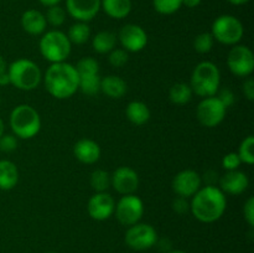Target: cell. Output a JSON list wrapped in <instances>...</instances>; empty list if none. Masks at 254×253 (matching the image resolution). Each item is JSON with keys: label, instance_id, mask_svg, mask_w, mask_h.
<instances>
[{"label": "cell", "instance_id": "cell-1", "mask_svg": "<svg viewBox=\"0 0 254 253\" xmlns=\"http://www.w3.org/2000/svg\"><path fill=\"white\" fill-rule=\"evenodd\" d=\"M227 207L226 193L215 185L202 186L191 197L190 211L196 220L212 223L220 220Z\"/></svg>", "mask_w": 254, "mask_h": 253}, {"label": "cell", "instance_id": "cell-2", "mask_svg": "<svg viewBox=\"0 0 254 253\" xmlns=\"http://www.w3.org/2000/svg\"><path fill=\"white\" fill-rule=\"evenodd\" d=\"M42 78L46 91L56 99H67L78 91L76 67L66 61L51 63Z\"/></svg>", "mask_w": 254, "mask_h": 253}, {"label": "cell", "instance_id": "cell-3", "mask_svg": "<svg viewBox=\"0 0 254 253\" xmlns=\"http://www.w3.org/2000/svg\"><path fill=\"white\" fill-rule=\"evenodd\" d=\"M189 84L193 93L201 98L216 96L221 84L220 68L211 61L200 62L193 68Z\"/></svg>", "mask_w": 254, "mask_h": 253}, {"label": "cell", "instance_id": "cell-4", "mask_svg": "<svg viewBox=\"0 0 254 253\" xmlns=\"http://www.w3.org/2000/svg\"><path fill=\"white\" fill-rule=\"evenodd\" d=\"M12 134L20 139H31L41 129V117L30 104H19L10 113Z\"/></svg>", "mask_w": 254, "mask_h": 253}, {"label": "cell", "instance_id": "cell-5", "mask_svg": "<svg viewBox=\"0 0 254 253\" xmlns=\"http://www.w3.org/2000/svg\"><path fill=\"white\" fill-rule=\"evenodd\" d=\"M10 84L21 91H32L42 81V72L37 63L29 59H19L7 66Z\"/></svg>", "mask_w": 254, "mask_h": 253}, {"label": "cell", "instance_id": "cell-6", "mask_svg": "<svg viewBox=\"0 0 254 253\" xmlns=\"http://www.w3.org/2000/svg\"><path fill=\"white\" fill-rule=\"evenodd\" d=\"M40 52L46 61L51 63L64 62L71 55L72 44L64 32L60 30H51L44 32L40 39Z\"/></svg>", "mask_w": 254, "mask_h": 253}, {"label": "cell", "instance_id": "cell-7", "mask_svg": "<svg viewBox=\"0 0 254 253\" xmlns=\"http://www.w3.org/2000/svg\"><path fill=\"white\" fill-rule=\"evenodd\" d=\"M211 34L213 39L220 44L227 45V46H235L242 40L243 34H245V27L233 15H221L213 21L212 27H211Z\"/></svg>", "mask_w": 254, "mask_h": 253}, {"label": "cell", "instance_id": "cell-8", "mask_svg": "<svg viewBox=\"0 0 254 253\" xmlns=\"http://www.w3.org/2000/svg\"><path fill=\"white\" fill-rule=\"evenodd\" d=\"M114 213L121 225L130 227L135 223L140 222L144 215V203L135 193L123 195L116 203Z\"/></svg>", "mask_w": 254, "mask_h": 253}, {"label": "cell", "instance_id": "cell-9", "mask_svg": "<svg viewBox=\"0 0 254 253\" xmlns=\"http://www.w3.org/2000/svg\"><path fill=\"white\" fill-rule=\"evenodd\" d=\"M158 232L149 223L138 222L127 230L124 241L127 246L134 251H146L156 246Z\"/></svg>", "mask_w": 254, "mask_h": 253}, {"label": "cell", "instance_id": "cell-10", "mask_svg": "<svg viewBox=\"0 0 254 253\" xmlns=\"http://www.w3.org/2000/svg\"><path fill=\"white\" fill-rule=\"evenodd\" d=\"M227 108L216 96L201 99L196 108V117L198 122L206 128H215L225 119Z\"/></svg>", "mask_w": 254, "mask_h": 253}, {"label": "cell", "instance_id": "cell-11", "mask_svg": "<svg viewBox=\"0 0 254 253\" xmlns=\"http://www.w3.org/2000/svg\"><path fill=\"white\" fill-rule=\"evenodd\" d=\"M227 66L237 77H250L254 71V55L246 45H235L227 55Z\"/></svg>", "mask_w": 254, "mask_h": 253}, {"label": "cell", "instance_id": "cell-12", "mask_svg": "<svg viewBox=\"0 0 254 253\" xmlns=\"http://www.w3.org/2000/svg\"><path fill=\"white\" fill-rule=\"evenodd\" d=\"M117 39L127 52H140L148 44V34L136 24H127L119 30Z\"/></svg>", "mask_w": 254, "mask_h": 253}, {"label": "cell", "instance_id": "cell-13", "mask_svg": "<svg viewBox=\"0 0 254 253\" xmlns=\"http://www.w3.org/2000/svg\"><path fill=\"white\" fill-rule=\"evenodd\" d=\"M171 188L178 196L190 198L202 188V178L197 171L186 169L176 174L171 183Z\"/></svg>", "mask_w": 254, "mask_h": 253}, {"label": "cell", "instance_id": "cell-14", "mask_svg": "<svg viewBox=\"0 0 254 253\" xmlns=\"http://www.w3.org/2000/svg\"><path fill=\"white\" fill-rule=\"evenodd\" d=\"M111 186L121 195H130L139 188V175L130 166H119L111 175Z\"/></svg>", "mask_w": 254, "mask_h": 253}, {"label": "cell", "instance_id": "cell-15", "mask_svg": "<svg viewBox=\"0 0 254 253\" xmlns=\"http://www.w3.org/2000/svg\"><path fill=\"white\" fill-rule=\"evenodd\" d=\"M116 201L108 192H96L87 203V211L91 218L96 221L108 220L114 213Z\"/></svg>", "mask_w": 254, "mask_h": 253}, {"label": "cell", "instance_id": "cell-16", "mask_svg": "<svg viewBox=\"0 0 254 253\" xmlns=\"http://www.w3.org/2000/svg\"><path fill=\"white\" fill-rule=\"evenodd\" d=\"M99 10L101 0H66V12L76 21H91Z\"/></svg>", "mask_w": 254, "mask_h": 253}, {"label": "cell", "instance_id": "cell-17", "mask_svg": "<svg viewBox=\"0 0 254 253\" xmlns=\"http://www.w3.org/2000/svg\"><path fill=\"white\" fill-rule=\"evenodd\" d=\"M220 189L228 195L237 196L245 192L250 185V179L243 171H227L220 178Z\"/></svg>", "mask_w": 254, "mask_h": 253}, {"label": "cell", "instance_id": "cell-18", "mask_svg": "<svg viewBox=\"0 0 254 253\" xmlns=\"http://www.w3.org/2000/svg\"><path fill=\"white\" fill-rule=\"evenodd\" d=\"M73 154L76 156V159L78 161L83 164H91L97 163L101 158V146L97 141H94L93 139L89 138H83L79 139L73 146Z\"/></svg>", "mask_w": 254, "mask_h": 253}, {"label": "cell", "instance_id": "cell-19", "mask_svg": "<svg viewBox=\"0 0 254 253\" xmlns=\"http://www.w3.org/2000/svg\"><path fill=\"white\" fill-rule=\"evenodd\" d=\"M47 21L45 15L36 9H29L21 15V27L32 36H39L46 31Z\"/></svg>", "mask_w": 254, "mask_h": 253}, {"label": "cell", "instance_id": "cell-20", "mask_svg": "<svg viewBox=\"0 0 254 253\" xmlns=\"http://www.w3.org/2000/svg\"><path fill=\"white\" fill-rule=\"evenodd\" d=\"M127 89H128L127 82L116 74H109L101 79V91L109 98H122L127 93Z\"/></svg>", "mask_w": 254, "mask_h": 253}, {"label": "cell", "instance_id": "cell-21", "mask_svg": "<svg viewBox=\"0 0 254 253\" xmlns=\"http://www.w3.org/2000/svg\"><path fill=\"white\" fill-rule=\"evenodd\" d=\"M19 183V169L10 160H0V190L9 191Z\"/></svg>", "mask_w": 254, "mask_h": 253}, {"label": "cell", "instance_id": "cell-22", "mask_svg": "<svg viewBox=\"0 0 254 253\" xmlns=\"http://www.w3.org/2000/svg\"><path fill=\"white\" fill-rule=\"evenodd\" d=\"M101 9L109 17L122 20L131 11V0H101Z\"/></svg>", "mask_w": 254, "mask_h": 253}, {"label": "cell", "instance_id": "cell-23", "mask_svg": "<svg viewBox=\"0 0 254 253\" xmlns=\"http://www.w3.org/2000/svg\"><path fill=\"white\" fill-rule=\"evenodd\" d=\"M126 116L130 123L135 126H143L148 123L150 119V109L144 102L141 101H131L127 106Z\"/></svg>", "mask_w": 254, "mask_h": 253}, {"label": "cell", "instance_id": "cell-24", "mask_svg": "<svg viewBox=\"0 0 254 253\" xmlns=\"http://www.w3.org/2000/svg\"><path fill=\"white\" fill-rule=\"evenodd\" d=\"M118 39L114 32L103 30V31L97 32L92 39V47L98 54H109L113 49H116V45Z\"/></svg>", "mask_w": 254, "mask_h": 253}, {"label": "cell", "instance_id": "cell-25", "mask_svg": "<svg viewBox=\"0 0 254 253\" xmlns=\"http://www.w3.org/2000/svg\"><path fill=\"white\" fill-rule=\"evenodd\" d=\"M192 94L193 92L191 89L190 84L185 83V82H178L169 91V98L174 104L184 106V104L189 103L191 101Z\"/></svg>", "mask_w": 254, "mask_h": 253}, {"label": "cell", "instance_id": "cell-26", "mask_svg": "<svg viewBox=\"0 0 254 253\" xmlns=\"http://www.w3.org/2000/svg\"><path fill=\"white\" fill-rule=\"evenodd\" d=\"M66 35L72 45H83L91 37V27L87 22L77 21L69 26Z\"/></svg>", "mask_w": 254, "mask_h": 253}, {"label": "cell", "instance_id": "cell-27", "mask_svg": "<svg viewBox=\"0 0 254 253\" xmlns=\"http://www.w3.org/2000/svg\"><path fill=\"white\" fill-rule=\"evenodd\" d=\"M101 74H78V89L87 96H94L101 92Z\"/></svg>", "mask_w": 254, "mask_h": 253}, {"label": "cell", "instance_id": "cell-28", "mask_svg": "<svg viewBox=\"0 0 254 253\" xmlns=\"http://www.w3.org/2000/svg\"><path fill=\"white\" fill-rule=\"evenodd\" d=\"M89 183L96 192H106L111 188V174L103 169H97L91 174Z\"/></svg>", "mask_w": 254, "mask_h": 253}, {"label": "cell", "instance_id": "cell-29", "mask_svg": "<svg viewBox=\"0 0 254 253\" xmlns=\"http://www.w3.org/2000/svg\"><path fill=\"white\" fill-rule=\"evenodd\" d=\"M241 161L247 165H253L254 164V136L248 135L241 143L240 148L237 151Z\"/></svg>", "mask_w": 254, "mask_h": 253}, {"label": "cell", "instance_id": "cell-30", "mask_svg": "<svg viewBox=\"0 0 254 253\" xmlns=\"http://www.w3.org/2000/svg\"><path fill=\"white\" fill-rule=\"evenodd\" d=\"M153 6L161 15L175 14L183 6V0H153Z\"/></svg>", "mask_w": 254, "mask_h": 253}, {"label": "cell", "instance_id": "cell-31", "mask_svg": "<svg viewBox=\"0 0 254 253\" xmlns=\"http://www.w3.org/2000/svg\"><path fill=\"white\" fill-rule=\"evenodd\" d=\"M66 15L67 12L64 7H61L60 5H54V6H49L45 17H46L47 24L54 27H60L66 21Z\"/></svg>", "mask_w": 254, "mask_h": 253}, {"label": "cell", "instance_id": "cell-32", "mask_svg": "<svg viewBox=\"0 0 254 253\" xmlns=\"http://www.w3.org/2000/svg\"><path fill=\"white\" fill-rule=\"evenodd\" d=\"M213 44H215V39H213L211 32H201L195 37L193 41V49L198 52V54H207L212 50Z\"/></svg>", "mask_w": 254, "mask_h": 253}, {"label": "cell", "instance_id": "cell-33", "mask_svg": "<svg viewBox=\"0 0 254 253\" xmlns=\"http://www.w3.org/2000/svg\"><path fill=\"white\" fill-rule=\"evenodd\" d=\"M74 67H76V71L78 74L99 73V63L93 57H82Z\"/></svg>", "mask_w": 254, "mask_h": 253}, {"label": "cell", "instance_id": "cell-34", "mask_svg": "<svg viewBox=\"0 0 254 253\" xmlns=\"http://www.w3.org/2000/svg\"><path fill=\"white\" fill-rule=\"evenodd\" d=\"M129 55L124 49H113L108 55V61L111 66L121 68L128 62Z\"/></svg>", "mask_w": 254, "mask_h": 253}, {"label": "cell", "instance_id": "cell-35", "mask_svg": "<svg viewBox=\"0 0 254 253\" xmlns=\"http://www.w3.org/2000/svg\"><path fill=\"white\" fill-rule=\"evenodd\" d=\"M241 164H242V161H241L238 154L235 153V151L226 154L222 159V166H223V169H226L227 171L238 170L241 166Z\"/></svg>", "mask_w": 254, "mask_h": 253}, {"label": "cell", "instance_id": "cell-36", "mask_svg": "<svg viewBox=\"0 0 254 253\" xmlns=\"http://www.w3.org/2000/svg\"><path fill=\"white\" fill-rule=\"evenodd\" d=\"M17 148V138L14 134H2L0 138V150L4 153H10Z\"/></svg>", "mask_w": 254, "mask_h": 253}, {"label": "cell", "instance_id": "cell-37", "mask_svg": "<svg viewBox=\"0 0 254 253\" xmlns=\"http://www.w3.org/2000/svg\"><path fill=\"white\" fill-rule=\"evenodd\" d=\"M216 97L222 102V104L226 108H228V107H231L235 103V94H233V92L230 88L218 89L217 93H216Z\"/></svg>", "mask_w": 254, "mask_h": 253}, {"label": "cell", "instance_id": "cell-38", "mask_svg": "<svg viewBox=\"0 0 254 253\" xmlns=\"http://www.w3.org/2000/svg\"><path fill=\"white\" fill-rule=\"evenodd\" d=\"M173 210L179 215H184V213L190 211V202L188 201V198L178 196L173 201Z\"/></svg>", "mask_w": 254, "mask_h": 253}, {"label": "cell", "instance_id": "cell-39", "mask_svg": "<svg viewBox=\"0 0 254 253\" xmlns=\"http://www.w3.org/2000/svg\"><path fill=\"white\" fill-rule=\"evenodd\" d=\"M243 216L250 227H254V197H250L243 207Z\"/></svg>", "mask_w": 254, "mask_h": 253}, {"label": "cell", "instance_id": "cell-40", "mask_svg": "<svg viewBox=\"0 0 254 253\" xmlns=\"http://www.w3.org/2000/svg\"><path fill=\"white\" fill-rule=\"evenodd\" d=\"M242 91L248 101H254V79L251 76L247 77L245 83L242 84Z\"/></svg>", "mask_w": 254, "mask_h": 253}, {"label": "cell", "instance_id": "cell-41", "mask_svg": "<svg viewBox=\"0 0 254 253\" xmlns=\"http://www.w3.org/2000/svg\"><path fill=\"white\" fill-rule=\"evenodd\" d=\"M202 0H183V5H185L189 9H193V7H197L201 4Z\"/></svg>", "mask_w": 254, "mask_h": 253}, {"label": "cell", "instance_id": "cell-42", "mask_svg": "<svg viewBox=\"0 0 254 253\" xmlns=\"http://www.w3.org/2000/svg\"><path fill=\"white\" fill-rule=\"evenodd\" d=\"M7 84H10L9 74H7V72H4V73L0 74V86L5 87L7 86Z\"/></svg>", "mask_w": 254, "mask_h": 253}, {"label": "cell", "instance_id": "cell-43", "mask_svg": "<svg viewBox=\"0 0 254 253\" xmlns=\"http://www.w3.org/2000/svg\"><path fill=\"white\" fill-rule=\"evenodd\" d=\"M44 6H54V5H59L62 0H39Z\"/></svg>", "mask_w": 254, "mask_h": 253}, {"label": "cell", "instance_id": "cell-44", "mask_svg": "<svg viewBox=\"0 0 254 253\" xmlns=\"http://www.w3.org/2000/svg\"><path fill=\"white\" fill-rule=\"evenodd\" d=\"M7 71V64H6V61H5L4 57L0 55V74L4 73V72Z\"/></svg>", "mask_w": 254, "mask_h": 253}, {"label": "cell", "instance_id": "cell-45", "mask_svg": "<svg viewBox=\"0 0 254 253\" xmlns=\"http://www.w3.org/2000/svg\"><path fill=\"white\" fill-rule=\"evenodd\" d=\"M228 2H231L232 5H236V6H240V5H245L247 4L250 0H227Z\"/></svg>", "mask_w": 254, "mask_h": 253}, {"label": "cell", "instance_id": "cell-46", "mask_svg": "<svg viewBox=\"0 0 254 253\" xmlns=\"http://www.w3.org/2000/svg\"><path fill=\"white\" fill-rule=\"evenodd\" d=\"M5 131V126H4V122H2V119L0 118V138H1V135L4 134Z\"/></svg>", "mask_w": 254, "mask_h": 253}, {"label": "cell", "instance_id": "cell-47", "mask_svg": "<svg viewBox=\"0 0 254 253\" xmlns=\"http://www.w3.org/2000/svg\"><path fill=\"white\" fill-rule=\"evenodd\" d=\"M166 253H186V252H184V251H180V250H171Z\"/></svg>", "mask_w": 254, "mask_h": 253}, {"label": "cell", "instance_id": "cell-48", "mask_svg": "<svg viewBox=\"0 0 254 253\" xmlns=\"http://www.w3.org/2000/svg\"><path fill=\"white\" fill-rule=\"evenodd\" d=\"M46 253H57V252H54V251H50V252H46Z\"/></svg>", "mask_w": 254, "mask_h": 253}, {"label": "cell", "instance_id": "cell-49", "mask_svg": "<svg viewBox=\"0 0 254 253\" xmlns=\"http://www.w3.org/2000/svg\"><path fill=\"white\" fill-rule=\"evenodd\" d=\"M0 103H1V101H0Z\"/></svg>", "mask_w": 254, "mask_h": 253}]
</instances>
